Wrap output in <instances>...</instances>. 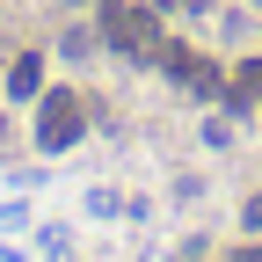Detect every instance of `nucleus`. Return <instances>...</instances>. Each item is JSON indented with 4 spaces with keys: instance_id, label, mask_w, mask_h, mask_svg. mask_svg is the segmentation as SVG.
Instances as JSON below:
<instances>
[{
    "instance_id": "0eeeda50",
    "label": "nucleus",
    "mask_w": 262,
    "mask_h": 262,
    "mask_svg": "<svg viewBox=\"0 0 262 262\" xmlns=\"http://www.w3.org/2000/svg\"><path fill=\"white\" fill-rule=\"evenodd\" d=\"M73 8H80V0H73Z\"/></svg>"
},
{
    "instance_id": "7ed1b4c3",
    "label": "nucleus",
    "mask_w": 262,
    "mask_h": 262,
    "mask_svg": "<svg viewBox=\"0 0 262 262\" xmlns=\"http://www.w3.org/2000/svg\"><path fill=\"white\" fill-rule=\"evenodd\" d=\"M37 88H44V58H37V51H22V58L8 66V95H15V102H29Z\"/></svg>"
},
{
    "instance_id": "f03ea898",
    "label": "nucleus",
    "mask_w": 262,
    "mask_h": 262,
    "mask_svg": "<svg viewBox=\"0 0 262 262\" xmlns=\"http://www.w3.org/2000/svg\"><path fill=\"white\" fill-rule=\"evenodd\" d=\"M110 44H117L124 58L160 51V44H153V15H139V8H110Z\"/></svg>"
},
{
    "instance_id": "20e7f679",
    "label": "nucleus",
    "mask_w": 262,
    "mask_h": 262,
    "mask_svg": "<svg viewBox=\"0 0 262 262\" xmlns=\"http://www.w3.org/2000/svg\"><path fill=\"white\" fill-rule=\"evenodd\" d=\"M241 95H262V58H248V66H241Z\"/></svg>"
},
{
    "instance_id": "f257e3e1",
    "label": "nucleus",
    "mask_w": 262,
    "mask_h": 262,
    "mask_svg": "<svg viewBox=\"0 0 262 262\" xmlns=\"http://www.w3.org/2000/svg\"><path fill=\"white\" fill-rule=\"evenodd\" d=\"M37 110H44V117H37V146H44V153H66V146L88 131V102H80V95H44Z\"/></svg>"
},
{
    "instance_id": "423d86ee",
    "label": "nucleus",
    "mask_w": 262,
    "mask_h": 262,
    "mask_svg": "<svg viewBox=\"0 0 262 262\" xmlns=\"http://www.w3.org/2000/svg\"><path fill=\"white\" fill-rule=\"evenodd\" d=\"M233 262H262V248H241V255H233Z\"/></svg>"
},
{
    "instance_id": "39448f33",
    "label": "nucleus",
    "mask_w": 262,
    "mask_h": 262,
    "mask_svg": "<svg viewBox=\"0 0 262 262\" xmlns=\"http://www.w3.org/2000/svg\"><path fill=\"white\" fill-rule=\"evenodd\" d=\"M248 226H262V196H248Z\"/></svg>"
}]
</instances>
